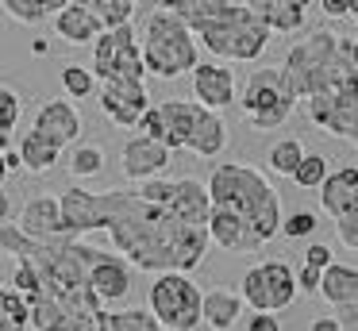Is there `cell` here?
Segmentation results:
<instances>
[{
  "mask_svg": "<svg viewBox=\"0 0 358 331\" xmlns=\"http://www.w3.org/2000/svg\"><path fill=\"white\" fill-rule=\"evenodd\" d=\"M112 251L147 274H189L208 254V189L196 177H178L166 204H150L135 189H108Z\"/></svg>",
  "mask_w": 358,
  "mask_h": 331,
  "instance_id": "1",
  "label": "cell"
},
{
  "mask_svg": "<svg viewBox=\"0 0 358 331\" xmlns=\"http://www.w3.org/2000/svg\"><path fill=\"white\" fill-rule=\"evenodd\" d=\"M162 8L178 15L220 62H258V54L270 46L266 23L243 0H166Z\"/></svg>",
  "mask_w": 358,
  "mask_h": 331,
  "instance_id": "2",
  "label": "cell"
},
{
  "mask_svg": "<svg viewBox=\"0 0 358 331\" xmlns=\"http://www.w3.org/2000/svg\"><path fill=\"white\" fill-rule=\"evenodd\" d=\"M208 204L235 212L262 243H270L273 235H281V200L278 189L266 181V174H258L255 166L243 162H220L208 174Z\"/></svg>",
  "mask_w": 358,
  "mask_h": 331,
  "instance_id": "3",
  "label": "cell"
},
{
  "mask_svg": "<svg viewBox=\"0 0 358 331\" xmlns=\"http://www.w3.org/2000/svg\"><path fill=\"white\" fill-rule=\"evenodd\" d=\"M281 73L296 100H312L343 89V85H358L347 62V38L335 31H312V35L296 38L281 62Z\"/></svg>",
  "mask_w": 358,
  "mask_h": 331,
  "instance_id": "4",
  "label": "cell"
},
{
  "mask_svg": "<svg viewBox=\"0 0 358 331\" xmlns=\"http://www.w3.org/2000/svg\"><path fill=\"white\" fill-rule=\"evenodd\" d=\"M139 54H143V69L162 81H173L181 73H193L201 62V46H196L193 31L170 15L162 4L147 15L143 23V38H139Z\"/></svg>",
  "mask_w": 358,
  "mask_h": 331,
  "instance_id": "5",
  "label": "cell"
},
{
  "mask_svg": "<svg viewBox=\"0 0 358 331\" xmlns=\"http://www.w3.org/2000/svg\"><path fill=\"white\" fill-rule=\"evenodd\" d=\"M158 120H162V146L166 150H193L201 158H216L227 146V127L220 112H208L196 100H162Z\"/></svg>",
  "mask_w": 358,
  "mask_h": 331,
  "instance_id": "6",
  "label": "cell"
},
{
  "mask_svg": "<svg viewBox=\"0 0 358 331\" xmlns=\"http://www.w3.org/2000/svg\"><path fill=\"white\" fill-rule=\"evenodd\" d=\"M239 108L255 131H278L296 108V97L289 89L281 66L250 69L247 85H243V97H239Z\"/></svg>",
  "mask_w": 358,
  "mask_h": 331,
  "instance_id": "7",
  "label": "cell"
},
{
  "mask_svg": "<svg viewBox=\"0 0 358 331\" xmlns=\"http://www.w3.org/2000/svg\"><path fill=\"white\" fill-rule=\"evenodd\" d=\"M155 323L162 331H196L201 328V289L189 274H158L147 293Z\"/></svg>",
  "mask_w": 358,
  "mask_h": 331,
  "instance_id": "8",
  "label": "cell"
},
{
  "mask_svg": "<svg viewBox=\"0 0 358 331\" xmlns=\"http://www.w3.org/2000/svg\"><path fill=\"white\" fill-rule=\"evenodd\" d=\"M296 297H301V293H296L293 266H289V262H281V258H270V262L250 266L247 274H243V281H239L243 308L262 312V316H278L281 308H289Z\"/></svg>",
  "mask_w": 358,
  "mask_h": 331,
  "instance_id": "9",
  "label": "cell"
},
{
  "mask_svg": "<svg viewBox=\"0 0 358 331\" xmlns=\"http://www.w3.org/2000/svg\"><path fill=\"white\" fill-rule=\"evenodd\" d=\"M93 77L96 81H143V54H139V38L131 27H116L104 31L93 43Z\"/></svg>",
  "mask_w": 358,
  "mask_h": 331,
  "instance_id": "10",
  "label": "cell"
},
{
  "mask_svg": "<svg viewBox=\"0 0 358 331\" xmlns=\"http://www.w3.org/2000/svg\"><path fill=\"white\" fill-rule=\"evenodd\" d=\"M58 212H62V231L66 239H81L89 231H104L108 227V204H104V192H89L81 185L66 189L58 197Z\"/></svg>",
  "mask_w": 358,
  "mask_h": 331,
  "instance_id": "11",
  "label": "cell"
},
{
  "mask_svg": "<svg viewBox=\"0 0 358 331\" xmlns=\"http://www.w3.org/2000/svg\"><path fill=\"white\" fill-rule=\"evenodd\" d=\"M101 112L120 127H135L143 120V112L150 108L147 81H104L101 85Z\"/></svg>",
  "mask_w": 358,
  "mask_h": 331,
  "instance_id": "12",
  "label": "cell"
},
{
  "mask_svg": "<svg viewBox=\"0 0 358 331\" xmlns=\"http://www.w3.org/2000/svg\"><path fill=\"white\" fill-rule=\"evenodd\" d=\"M89 289H93V297L101 300L104 308L120 304V300H127V293H131V266L112 251H96L93 266H89Z\"/></svg>",
  "mask_w": 358,
  "mask_h": 331,
  "instance_id": "13",
  "label": "cell"
},
{
  "mask_svg": "<svg viewBox=\"0 0 358 331\" xmlns=\"http://www.w3.org/2000/svg\"><path fill=\"white\" fill-rule=\"evenodd\" d=\"M31 131L43 139V143L55 146V150H66V146L78 143V135H81V112L70 104V100H47V104L35 112Z\"/></svg>",
  "mask_w": 358,
  "mask_h": 331,
  "instance_id": "14",
  "label": "cell"
},
{
  "mask_svg": "<svg viewBox=\"0 0 358 331\" xmlns=\"http://www.w3.org/2000/svg\"><path fill=\"white\" fill-rule=\"evenodd\" d=\"M193 100L208 112H224L235 104V77L220 62H196L193 69Z\"/></svg>",
  "mask_w": 358,
  "mask_h": 331,
  "instance_id": "15",
  "label": "cell"
},
{
  "mask_svg": "<svg viewBox=\"0 0 358 331\" xmlns=\"http://www.w3.org/2000/svg\"><path fill=\"white\" fill-rule=\"evenodd\" d=\"M120 158H124V177L135 185L155 181V177L170 166V150H166L162 143H155V139H143V135L127 139Z\"/></svg>",
  "mask_w": 358,
  "mask_h": 331,
  "instance_id": "16",
  "label": "cell"
},
{
  "mask_svg": "<svg viewBox=\"0 0 358 331\" xmlns=\"http://www.w3.org/2000/svg\"><path fill=\"white\" fill-rule=\"evenodd\" d=\"M208 243H216L220 251H231V254H250V251H262V239L247 227L235 212L227 208H208Z\"/></svg>",
  "mask_w": 358,
  "mask_h": 331,
  "instance_id": "17",
  "label": "cell"
},
{
  "mask_svg": "<svg viewBox=\"0 0 358 331\" xmlns=\"http://www.w3.org/2000/svg\"><path fill=\"white\" fill-rule=\"evenodd\" d=\"M20 231H24L27 239H35V243H50V239H62V212H58V197H47V192H39V197H31L24 208H20Z\"/></svg>",
  "mask_w": 358,
  "mask_h": 331,
  "instance_id": "18",
  "label": "cell"
},
{
  "mask_svg": "<svg viewBox=\"0 0 358 331\" xmlns=\"http://www.w3.org/2000/svg\"><path fill=\"white\" fill-rule=\"evenodd\" d=\"M320 204L331 220H343V216L358 212V166H343L331 169L327 181L320 185Z\"/></svg>",
  "mask_w": 358,
  "mask_h": 331,
  "instance_id": "19",
  "label": "cell"
},
{
  "mask_svg": "<svg viewBox=\"0 0 358 331\" xmlns=\"http://www.w3.org/2000/svg\"><path fill=\"white\" fill-rule=\"evenodd\" d=\"M55 31H58V38H66L70 46H89V43L101 38V23L93 20L85 0H66L62 12L55 15Z\"/></svg>",
  "mask_w": 358,
  "mask_h": 331,
  "instance_id": "20",
  "label": "cell"
},
{
  "mask_svg": "<svg viewBox=\"0 0 358 331\" xmlns=\"http://www.w3.org/2000/svg\"><path fill=\"white\" fill-rule=\"evenodd\" d=\"M255 15L266 23V31H278V35H296L304 27V0H250Z\"/></svg>",
  "mask_w": 358,
  "mask_h": 331,
  "instance_id": "21",
  "label": "cell"
},
{
  "mask_svg": "<svg viewBox=\"0 0 358 331\" xmlns=\"http://www.w3.org/2000/svg\"><path fill=\"white\" fill-rule=\"evenodd\" d=\"M243 316V300L231 289H208L201 293V323L208 331H231Z\"/></svg>",
  "mask_w": 358,
  "mask_h": 331,
  "instance_id": "22",
  "label": "cell"
},
{
  "mask_svg": "<svg viewBox=\"0 0 358 331\" xmlns=\"http://www.w3.org/2000/svg\"><path fill=\"white\" fill-rule=\"evenodd\" d=\"M316 297H324L335 312L347 308V304H355V297H358V266L331 262V266L320 274V293H316Z\"/></svg>",
  "mask_w": 358,
  "mask_h": 331,
  "instance_id": "23",
  "label": "cell"
},
{
  "mask_svg": "<svg viewBox=\"0 0 358 331\" xmlns=\"http://www.w3.org/2000/svg\"><path fill=\"white\" fill-rule=\"evenodd\" d=\"M20 166L27 169V174H47V169H55L58 162H62V150H55L50 143H43L35 131H27L24 139H20Z\"/></svg>",
  "mask_w": 358,
  "mask_h": 331,
  "instance_id": "24",
  "label": "cell"
},
{
  "mask_svg": "<svg viewBox=\"0 0 358 331\" xmlns=\"http://www.w3.org/2000/svg\"><path fill=\"white\" fill-rule=\"evenodd\" d=\"M62 4H66V0H4L0 8H4L8 20L35 27V23H43V20H50V15L62 12Z\"/></svg>",
  "mask_w": 358,
  "mask_h": 331,
  "instance_id": "25",
  "label": "cell"
},
{
  "mask_svg": "<svg viewBox=\"0 0 358 331\" xmlns=\"http://www.w3.org/2000/svg\"><path fill=\"white\" fill-rule=\"evenodd\" d=\"M89 12H93V20L101 23V35L104 31H116V27H131L135 20V8L131 0H85Z\"/></svg>",
  "mask_w": 358,
  "mask_h": 331,
  "instance_id": "26",
  "label": "cell"
},
{
  "mask_svg": "<svg viewBox=\"0 0 358 331\" xmlns=\"http://www.w3.org/2000/svg\"><path fill=\"white\" fill-rule=\"evenodd\" d=\"M96 331H162V328H158L155 316L143 312V308H124V312L104 308L101 320H96Z\"/></svg>",
  "mask_w": 358,
  "mask_h": 331,
  "instance_id": "27",
  "label": "cell"
},
{
  "mask_svg": "<svg viewBox=\"0 0 358 331\" xmlns=\"http://www.w3.org/2000/svg\"><path fill=\"white\" fill-rule=\"evenodd\" d=\"M0 331H31L27 300L12 285H0Z\"/></svg>",
  "mask_w": 358,
  "mask_h": 331,
  "instance_id": "28",
  "label": "cell"
},
{
  "mask_svg": "<svg viewBox=\"0 0 358 331\" xmlns=\"http://www.w3.org/2000/svg\"><path fill=\"white\" fill-rule=\"evenodd\" d=\"M20 115H24V100H20V92L12 89V85H0V154L8 150Z\"/></svg>",
  "mask_w": 358,
  "mask_h": 331,
  "instance_id": "29",
  "label": "cell"
},
{
  "mask_svg": "<svg viewBox=\"0 0 358 331\" xmlns=\"http://www.w3.org/2000/svg\"><path fill=\"white\" fill-rule=\"evenodd\" d=\"M304 143L301 139H278V143L270 146V174H278V177H293V169L301 166V158H304Z\"/></svg>",
  "mask_w": 358,
  "mask_h": 331,
  "instance_id": "30",
  "label": "cell"
},
{
  "mask_svg": "<svg viewBox=\"0 0 358 331\" xmlns=\"http://www.w3.org/2000/svg\"><path fill=\"white\" fill-rule=\"evenodd\" d=\"M66 166H70L73 177H96L104 169V150L96 143H78L66 158Z\"/></svg>",
  "mask_w": 358,
  "mask_h": 331,
  "instance_id": "31",
  "label": "cell"
},
{
  "mask_svg": "<svg viewBox=\"0 0 358 331\" xmlns=\"http://www.w3.org/2000/svg\"><path fill=\"white\" fill-rule=\"evenodd\" d=\"M62 89H66V97H70V104H73V100H89V97L96 92V77H93V69L78 66V62L62 66Z\"/></svg>",
  "mask_w": 358,
  "mask_h": 331,
  "instance_id": "32",
  "label": "cell"
},
{
  "mask_svg": "<svg viewBox=\"0 0 358 331\" xmlns=\"http://www.w3.org/2000/svg\"><path fill=\"white\" fill-rule=\"evenodd\" d=\"M289 181H296L301 189H320V185L327 181V158H324V154H304L301 166L293 169Z\"/></svg>",
  "mask_w": 358,
  "mask_h": 331,
  "instance_id": "33",
  "label": "cell"
},
{
  "mask_svg": "<svg viewBox=\"0 0 358 331\" xmlns=\"http://www.w3.org/2000/svg\"><path fill=\"white\" fill-rule=\"evenodd\" d=\"M312 231H316V216L312 212H293L289 220H281V235H289V239H304Z\"/></svg>",
  "mask_w": 358,
  "mask_h": 331,
  "instance_id": "34",
  "label": "cell"
},
{
  "mask_svg": "<svg viewBox=\"0 0 358 331\" xmlns=\"http://www.w3.org/2000/svg\"><path fill=\"white\" fill-rule=\"evenodd\" d=\"M335 235H339L343 246L358 251V212H350V216H343V220H335Z\"/></svg>",
  "mask_w": 358,
  "mask_h": 331,
  "instance_id": "35",
  "label": "cell"
},
{
  "mask_svg": "<svg viewBox=\"0 0 358 331\" xmlns=\"http://www.w3.org/2000/svg\"><path fill=\"white\" fill-rule=\"evenodd\" d=\"M331 262H335V258H331V246H327V243H312L308 251H304V266L320 269V274H324Z\"/></svg>",
  "mask_w": 358,
  "mask_h": 331,
  "instance_id": "36",
  "label": "cell"
},
{
  "mask_svg": "<svg viewBox=\"0 0 358 331\" xmlns=\"http://www.w3.org/2000/svg\"><path fill=\"white\" fill-rule=\"evenodd\" d=\"M135 127H139L143 139H155V143H162V120H158V108H155V104L143 112V120L135 123Z\"/></svg>",
  "mask_w": 358,
  "mask_h": 331,
  "instance_id": "37",
  "label": "cell"
},
{
  "mask_svg": "<svg viewBox=\"0 0 358 331\" xmlns=\"http://www.w3.org/2000/svg\"><path fill=\"white\" fill-rule=\"evenodd\" d=\"M293 277H296V293H304V297H316V293H320V269L301 266Z\"/></svg>",
  "mask_w": 358,
  "mask_h": 331,
  "instance_id": "38",
  "label": "cell"
},
{
  "mask_svg": "<svg viewBox=\"0 0 358 331\" xmlns=\"http://www.w3.org/2000/svg\"><path fill=\"white\" fill-rule=\"evenodd\" d=\"M320 12L327 20H350V0H320Z\"/></svg>",
  "mask_w": 358,
  "mask_h": 331,
  "instance_id": "39",
  "label": "cell"
},
{
  "mask_svg": "<svg viewBox=\"0 0 358 331\" xmlns=\"http://www.w3.org/2000/svg\"><path fill=\"white\" fill-rule=\"evenodd\" d=\"M247 331H281V323H278V316L255 312V316H247Z\"/></svg>",
  "mask_w": 358,
  "mask_h": 331,
  "instance_id": "40",
  "label": "cell"
},
{
  "mask_svg": "<svg viewBox=\"0 0 358 331\" xmlns=\"http://www.w3.org/2000/svg\"><path fill=\"white\" fill-rule=\"evenodd\" d=\"M335 320L343 323V328H358V297H355V304H347V308H339V312H331Z\"/></svg>",
  "mask_w": 358,
  "mask_h": 331,
  "instance_id": "41",
  "label": "cell"
},
{
  "mask_svg": "<svg viewBox=\"0 0 358 331\" xmlns=\"http://www.w3.org/2000/svg\"><path fill=\"white\" fill-rule=\"evenodd\" d=\"M308 331H343V323L335 320V316H316V320L308 323Z\"/></svg>",
  "mask_w": 358,
  "mask_h": 331,
  "instance_id": "42",
  "label": "cell"
},
{
  "mask_svg": "<svg viewBox=\"0 0 358 331\" xmlns=\"http://www.w3.org/2000/svg\"><path fill=\"white\" fill-rule=\"evenodd\" d=\"M347 62H350V73L358 77V38H347Z\"/></svg>",
  "mask_w": 358,
  "mask_h": 331,
  "instance_id": "43",
  "label": "cell"
},
{
  "mask_svg": "<svg viewBox=\"0 0 358 331\" xmlns=\"http://www.w3.org/2000/svg\"><path fill=\"white\" fill-rule=\"evenodd\" d=\"M8 216H12V200H8V192L0 189V223H8Z\"/></svg>",
  "mask_w": 358,
  "mask_h": 331,
  "instance_id": "44",
  "label": "cell"
},
{
  "mask_svg": "<svg viewBox=\"0 0 358 331\" xmlns=\"http://www.w3.org/2000/svg\"><path fill=\"white\" fill-rule=\"evenodd\" d=\"M4 166H8V174H16V169H24V166H20V154H16V150H4Z\"/></svg>",
  "mask_w": 358,
  "mask_h": 331,
  "instance_id": "45",
  "label": "cell"
},
{
  "mask_svg": "<svg viewBox=\"0 0 358 331\" xmlns=\"http://www.w3.org/2000/svg\"><path fill=\"white\" fill-rule=\"evenodd\" d=\"M4 181H8V166H4V154H0V189H4Z\"/></svg>",
  "mask_w": 358,
  "mask_h": 331,
  "instance_id": "46",
  "label": "cell"
},
{
  "mask_svg": "<svg viewBox=\"0 0 358 331\" xmlns=\"http://www.w3.org/2000/svg\"><path fill=\"white\" fill-rule=\"evenodd\" d=\"M350 20L358 23V0H350Z\"/></svg>",
  "mask_w": 358,
  "mask_h": 331,
  "instance_id": "47",
  "label": "cell"
}]
</instances>
